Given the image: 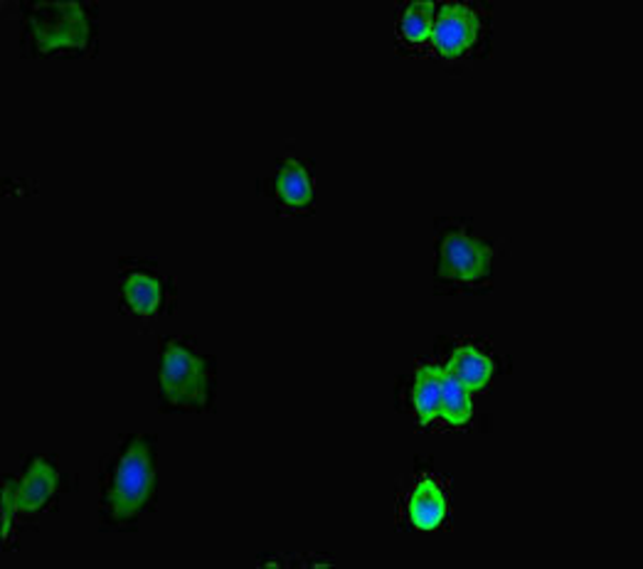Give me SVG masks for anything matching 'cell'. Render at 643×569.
I'll return each mask as SVG.
<instances>
[{"label": "cell", "instance_id": "14", "mask_svg": "<svg viewBox=\"0 0 643 569\" xmlns=\"http://www.w3.org/2000/svg\"><path fill=\"white\" fill-rule=\"evenodd\" d=\"M15 515H18L15 481H10V483H5V493H3V540H5V545L10 540V535H13Z\"/></svg>", "mask_w": 643, "mask_h": 569}, {"label": "cell", "instance_id": "13", "mask_svg": "<svg viewBox=\"0 0 643 569\" xmlns=\"http://www.w3.org/2000/svg\"><path fill=\"white\" fill-rule=\"evenodd\" d=\"M435 30V5L431 3H411L402 15L399 33L405 35L409 45H421L431 37Z\"/></svg>", "mask_w": 643, "mask_h": 569}, {"label": "cell", "instance_id": "9", "mask_svg": "<svg viewBox=\"0 0 643 569\" xmlns=\"http://www.w3.org/2000/svg\"><path fill=\"white\" fill-rule=\"evenodd\" d=\"M277 190L281 203L291 209H304L314 200V187H311L308 168L301 161L281 163V171L277 178Z\"/></svg>", "mask_w": 643, "mask_h": 569}, {"label": "cell", "instance_id": "5", "mask_svg": "<svg viewBox=\"0 0 643 569\" xmlns=\"http://www.w3.org/2000/svg\"><path fill=\"white\" fill-rule=\"evenodd\" d=\"M478 15L464 3H449L435 20V47L441 57H461L474 47L478 37Z\"/></svg>", "mask_w": 643, "mask_h": 569}, {"label": "cell", "instance_id": "10", "mask_svg": "<svg viewBox=\"0 0 643 569\" xmlns=\"http://www.w3.org/2000/svg\"><path fill=\"white\" fill-rule=\"evenodd\" d=\"M449 373H454L461 383H464L471 392L486 389L490 383V373H494V363L476 348H459L449 361Z\"/></svg>", "mask_w": 643, "mask_h": 569}, {"label": "cell", "instance_id": "3", "mask_svg": "<svg viewBox=\"0 0 643 569\" xmlns=\"http://www.w3.org/2000/svg\"><path fill=\"white\" fill-rule=\"evenodd\" d=\"M210 375L207 365L193 348L185 343L170 341L163 348V361H160V389L163 397L173 407H203L207 399Z\"/></svg>", "mask_w": 643, "mask_h": 569}, {"label": "cell", "instance_id": "11", "mask_svg": "<svg viewBox=\"0 0 643 569\" xmlns=\"http://www.w3.org/2000/svg\"><path fill=\"white\" fill-rule=\"evenodd\" d=\"M439 417L451 426H461L471 419V389L454 373H449V367L441 371Z\"/></svg>", "mask_w": 643, "mask_h": 569}, {"label": "cell", "instance_id": "1", "mask_svg": "<svg viewBox=\"0 0 643 569\" xmlns=\"http://www.w3.org/2000/svg\"><path fill=\"white\" fill-rule=\"evenodd\" d=\"M154 446L148 439H131L109 468L104 483V521L124 525L144 511L154 496Z\"/></svg>", "mask_w": 643, "mask_h": 569}, {"label": "cell", "instance_id": "7", "mask_svg": "<svg viewBox=\"0 0 643 569\" xmlns=\"http://www.w3.org/2000/svg\"><path fill=\"white\" fill-rule=\"evenodd\" d=\"M444 515H447L444 491H441L431 478H425V481L411 491L407 501L409 523L419 527V531H435V527H439L441 521H444Z\"/></svg>", "mask_w": 643, "mask_h": 569}, {"label": "cell", "instance_id": "2", "mask_svg": "<svg viewBox=\"0 0 643 569\" xmlns=\"http://www.w3.org/2000/svg\"><path fill=\"white\" fill-rule=\"evenodd\" d=\"M33 47L43 55L84 49L89 43V20L77 3H40L27 13Z\"/></svg>", "mask_w": 643, "mask_h": 569}, {"label": "cell", "instance_id": "4", "mask_svg": "<svg viewBox=\"0 0 643 569\" xmlns=\"http://www.w3.org/2000/svg\"><path fill=\"white\" fill-rule=\"evenodd\" d=\"M490 274V249L466 232H449L439 244V278L476 286Z\"/></svg>", "mask_w": 643, "mask_h": 569}, {"label": "cell", "instance_id": "12", "mask_svg": "<svg viewBox=\"0 0 643 569\" xmlns=\"http://www.w3.org/2000/svg\"><path fill=\"white\" fill-rule=\"evenodd\" d=\"M411 402H415V412L421 426L435 422V419L439 417V402H441V367L437 365L419 367Z\"/></svg>", "mask_w": 643, "mask_h": 569}, {"label": "cell", "instance_id": "6", "mask_svg": "<svg viewBox=\"0 0 643 569\" xmlns=\"http://www.w3.org/2000/svg\"><path fill=\"white\" fill-rule=\"evenodd\" d=\"M59 481H63V476H59L53 464L45 462V458H35V462L27 466L23 481L15 483L18 513L35 515L40 511H45L47 503L53 501Z\"/></svg>", "mask_w": 643, "mask_h": 569}, {"label": "cell", "instance_id": "8", "mask_svg": "<svg viewBox=\"0 0 643 569\" xmlns=\"http://www.w3.org/2000/svg\"><path fill=\"white\" fill-rule=\"evenodd\" d=\"M124 301L138 316H154L163 304V284L146 272H131L122 282Z\"/></svg>", "mask_w": 643, "mask_h": 569}]
</instances>
